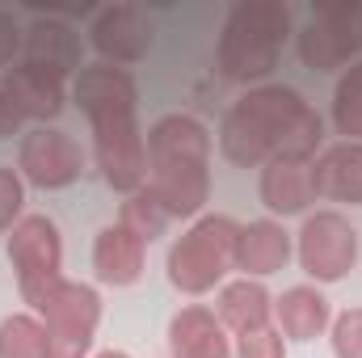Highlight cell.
<instances>
[{"label": "cell", "mask_w": 362, "mask_h": 358, "mask_svg": "<svg viewBox=\"0 0 362 358\" xmlns=\"http://www.w3.org/2000/svg\"><path fill=\"white\" fill-rule=\"evenodd\" d=\"M236 358H286V342L274 325H262V329H249V333H236V346H232Z\"/></svg>", "instance_id": "obj_25"}, {"label": "cell", "mask_w": 362, "mask_h": 358, "mask_svg": "<svg viewBox=\"0 0 362 358\" xmlns=\"http://www.w3.org/2000/svg\"><path fill=\"white\" fill-rule=\"evenodd\" d=\"M291 262V232L274 219H253L240 224L236 236V270H245L249 278H270Z\"/></svg>", "instance_id": "obj_16"}, {"label": "cell", "mask_w": 362, "mask_h": 358, "mask_svg": "<svg viewBox=\"0 0 362 358\" xmlns=\"http://www.w3.org/2000/svg\"><path fill=\"white\" fill-rule=\"evenodd\" d=\"M21 202H25V181L17 169L0 165V232H13L21 224Z\"/></svg>", "instance_id": "obj_26"}, {"label": "cell", "mask_w": 362, "mask_h": 358, "mask_svg": "<svg viewBox=\"0 0 362 358\" xmlns=\"http://www.w3.org/2000/svg\"><path fill=\"white\" fill-rule=\"evenodd\" d=\"M312 21L325 25L346 59L362 51V0H320L312 4Z\"/></svg>", "instance_id": "obj_20"}, {"label": "cell", "mask_w": 362, "mask_h": 358, "mask_svg": "<svg viewBox=\"0 0 362 358\" xmlns=\"http://www.w3.org/2000/svg\"><path fill=\"white\" fill-rule=\"evenodd\" d=\"M72 97L81 105V114L93 127V152H97V169L110 190L118 194H135L148 185V148H144V131L135 122V76L127 68L114 64H93L76 72Z\"/></svg>", "instance_id": "obj_2"}, {"label": "cell", "mask_w": 362, "mask_h": 358, "mask_svg": "<svg viewBox=\"0 0 362 358\" xmlns=\"http://www.w3.org/2000/svg\"><path fill=\"white\" fill-rule=\"evenodd\" d=\"M169 354L173 358H236L219 316L198 308V304L181 308L169 321Z\"/></svg>", "instance_id": "obj_14"}, {"label": "cell", "mask_w": 362, "mask_h": 358, "mask_svg": "<svg viewBox=\"0 0 362 358\" xmlns=\"http://www.w3.org/2000/svg\"><path fill=\"white\" fill-rule=\"evenodd\" d=\"M333 354L337 358H362V308H350L333 321Z\"/></svg>", "instance_id": "obj_27"}, {"label": "cell", "mask_w": 362, "mask_h": 358, "mask_svg": "<svg viewBox=\"0 0 362 358\" xmlns=\"http://www.w3.org/2000/svg\"><path fill=\"white\" fill-rule=\"evenodd\" d=\"M274 316H278V333L291 342H312L325 333L329 325V299L316 287H291L274 299Z\"/></svg>", "instance_id": "obj_18"}, {"label": "cell", "mask_w": 362, "mask_h": 358, "mask_svg": "<svg viewBox=\"0 0 362 358\" xmlns=\"http://www.w3.org/2000/svg\"><path fill=\"white\" fill-rule=\"evenodd\" d=\"M42 321L30 312H13L0 321V358H42Z\"/></svg>", "instance_id": "obj_23"}, {"label": "cell", "mask_w": 362, "mask_h": 358, "mask_svg": "<svg viewBox=\"0 0 362 358\" xmlns=\"http://www.w3.org/2000/svg\"><path fill=\"white\" fill-rule=\"evenodd\" d=\"M286 34H291V8L282 0H240V4H232V13L223 21V34H219V51H215L219 72L228 81H240V85L266 81L278 68Z\"/></svg>", "instance_id": "obj_4"}, {"label": "cell", "mask_w": 362, "mask_h": 358, "mask_svg": "<svg viewBox=\"0 0 362 358\" xmlns=\"http://www.w3.org/2000/svg\"><path fill=\"white\" fill-rule=\"evenodd\" d=\"M299 59L312 68V72H337L341 64H346V55L337 51V42L325 34V25H316V21H308L303 30H299Z\"/></svg>", "instance_id": "obj_24"}, {"label": "cell", "mask_w": 362, "mask_h": 358, "mask_svg": "<svg viewBox=\"0 0 362 358\" xmlns=\"http://www.w3.org/2000/svg\"><path fill=\"white\" fill-rule=\"evenodd\" d=\"M8 262L17 274L21 299L38 312L64 282V241L55 219L47 215H21V224L8 236Z\"/></svg>", "instance_id": "obj_6"}, {"label": "cell", "mask_w": 362, "mask_h": 358, "mask_svg": "<svg viewBox=\"0 0 362 358\" xmlns=\"http://www.w3.org/2000/svg\"><path fill=\"white\" fill-rule=\"evenodd\" d=\"M21 55H25V64L47 68V72L59 76V81L85 68V64H81V34H76L68 21H59V17H38V21L25 30Z\"/></svg>", "instance_id": "obj_11"}, {"label": "cell", "mask_w": 362, "mask_h": 358, "mask_svg": "<svg viewBox=\"0 0 362 358\" xmlns=\"http://www.w3.org/2000/svg\"><path fill=\"white\" fill-rule=\"evenodd\" d=\"M148 148V194L169 211V219H189L211 198V131L189 114H165L144 135Z\"/></svg>", "instance_id": "obj_3"}, {"label": "cell", "mask_w": 362, "mask_h": 358, "mask_svg": "<svg viewBox=\"0 0 362 358\" xmlns=\"http://www.w3.org/2000/svg\"><path fill=\"white\" fill-rule=\"evenodd\" d=\"M270 316H274V299L257 278H236L219 291V325L223 329L249 333V329L270 325Z\"/></svg>", "instance_id": "obj_19"}, {"label": "cell", "mask_w": 362, "mask_h": 358, "mask_svg": "<svg viewBox=\"0 0 362 358\" xmlns=\"http://www.w3.org/2000/svg\"><path fill=\"white\" fill-rule=\"evenodd\" d=\"M148 266V245L122 228V224H110L97 232V245H93V270L105 287H131L139 282V274Z\"/></svg>", "instance_id": "obj_13"}, {"label": "cell", "mask_w": 362, "mask_h": 358, "mask_svg": "<svg viewBox=\"0 0 362 358\" xmlns=\"http://www.w3.org/2000/svg\"><path fill=\"white\" fill-rule=\"evenodd\" d=\"M21 114H17V105H13V97L4 93V85H0V139H8V135H17L21 131Z\"/></svg>", "instance_id": "obj_29"}, {"label": "cell", "mask_w": 362, "mask_h": 358, "mask_svg": "<svg viewBox=\"0 0 362 358\" xmlns=\"http://www.w3.org/2000/svg\"><path fill=\"white\" fill-rule=\"evenodd\" d=\"M236 236L240 224L228 215H202L194 228L173 241L169 249V282L181 295H206L223 274L236 266Z\"/></svg>", "instance_id": "obj_5"}, {"label": "cell", "mask_w": 362, "mask_h": 358, "mask_svg": "<svg viewBox=\"0 0 362 358\" xmlns=\"http://www.w3.org/2000/svg\"><path fill=\"white\" fill-rule=\"evenodd\" d=\"M262 202L274 215H303L316 202L308 161H270L262 169Z\"/></svg>", "instance_id": "obj_17"}, {"label": "cell", "mask_w": 362, "mask_h": 358, "mask_svg": "<svg viewBox=\"0 0 362 358\" xmlns=\"http://www.w3.org/2000/svg\"><path fill=\"white\" fill-rule=\"evenodd\" d=\"M97 358H131V354H122V350H105V354H97Z\"/></svg>", "instance_id": "obj_30"}, {"label": "cell", "mask_w": 362, "mask_h": 358, "mask_svg": "<svg viewBox=\"0 0 362 358\" xmlns=\"http://www.w3.org/2000/svg\"><path fill=\"white\" fill-rule=\"evenodd\" d=\"M42 316V358H85L93 350V333L101 321V295L89 282L64 278L59 291L38 308Z\"/></svg>", "instance_id": "obj_7"}, {"label": "cell", "mask_w": 362, "mask_h": 358, "mask_svg": "<svg viewBox=\"0 0 362 358\" xmlns=\"http://www.w3.org/2000/svg\"><path fill=\"white\" fill-rule=\"evenodd\" d=\"M21 42H25V30L13 21V13L0 8V72H8L21 55Z\"/></svg>", "instance_id": "obj_28"}, {"label": "cell", "mask_w": 362, "mask_h": 358, "mask_svg": "<svg viewBox=\"0 0 362 358\" xmlns=\"http://www.w3.org/2000/svg\"><path fill=\"white\" fill-rule=\"evenodd\" d=\"M312 190L329 202L362 207V144H333L312 165Z\"/></svg>", "instance_id": "obj_15"}, {"label": "cell", "mask_w": 362, "mask_h": 358, "mask_svg": "<svg viewBox=\"0 0 362 358\" xmlns=\"http://www.w3.org/2000/svg\"><path fill=\"white\" fill-rule=\"evenodd\" d=\"M118 224H122V228H131L144 245H152L156 236H165V228H169L173 219H169V211H165L148 190H135V194H127Z\"/></svg>", "instance_id": "obj_22"}, {"label": "cell", "mask_w": 362, "mask_h": 358, "mask_svg": "<svg viewBox=\"0 0 362 358\" xmlns=\"http://www.w3.org/2000/svg\"><path fill=\"white\" fill-rule=\"evenodd\" d=\"M0 85L13 97L17 114H21V118H34L38 127H47L51 118L64 114V81L51 76L47 68H34V64L21 59V64H13V68L0 76Z\"/></svg>", "instance_id": "obj_12"}, {"label": "cell", "mask_w": 362, "mask_h": 358, "mask_svg": "<svg viewBox=\"0 0 362 358\" xmlns=\"http://www.w3.org/2000/svg\"><path fill=\"white\" fill-rule=\"evenodd\" d=\"M325 139L320 114L286 85L249 89L219 122V152L240 165L257 169L270 161H308Z\"/></svg>", "instance_id": "obj_1"}, {"label": "cell", "mask_w": 362, "mask_h": 358, "mask_svg": "<svg viewBox=\"0 0 362 358\" xmlns=\"http://www.w3.org/2000/svg\"><path fill=\"white\" fill-rule=\"evenodd\" d=\"M295 258L308 278L337 282L358 262V232L341 211H316L303 219V228L295 236Z\"/></svg>", "instance_id": "obj_8"}, {"label": "cell", "mask_w": 362, "mask_h": 358, "mask_svg": "<svg viewBox=\"0 0 362 358\" xmlns=\"http://www.w3.org/2000/svg\"><path fill=\"white\" fill-rule=\"evenodd\" d=\"M17 173L38 190H64L85 173V152L68 131L34 127L17 144Z\"/></svg>", "instance_id": "obj_9"}, {"label": "cell", "mask_w": 362, "mask_h": 358, "mask_svg": "<svg viewBox=\"0 0 362 358\" xmlns=\"http://www.w3.org/2000/svg\"><path fill=\"white\" fill-rule=\"evenodd\" d=\"M333 127L346 135V144H362V64L346 68L333 89Z\"/></svg>", "instance_id": "obj_21"}, {"label": "cell", "mask_w": 362, "mask_h": 358, "mask_svg": "<svg viewBox=\"0 0 362 358\" xmlns=\"http://www.w3.org/2000/svg\"><path fill=\"white\" fill-rule=\"evenodd\" d=\"M89 38L93 51L101 55V64L127 68V64H139L152 51V21L135 4H110V8L97 13Z\"/></svg>", "instance_id": "obj_10"}]
</instances>
